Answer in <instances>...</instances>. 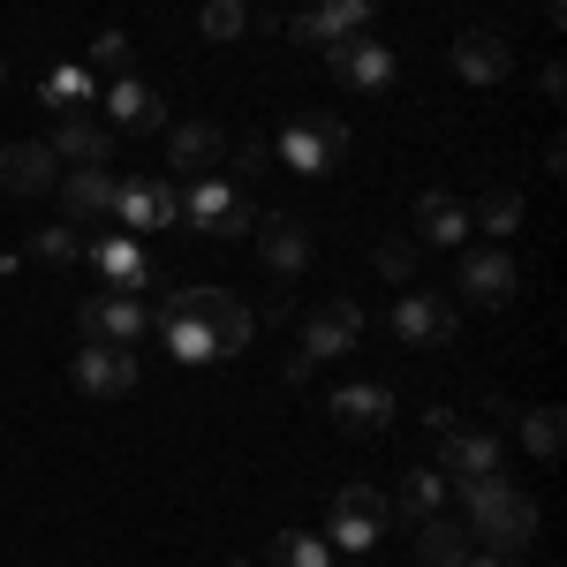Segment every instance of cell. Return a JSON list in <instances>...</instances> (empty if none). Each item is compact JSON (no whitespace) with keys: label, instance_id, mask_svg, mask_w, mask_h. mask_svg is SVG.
<instances>
[{"label":"cell","instance_id":"7a4b0ae2","mask_svg":"<svg viewBox=\"0 0 567 567\" xmlns=\"http://www.w3.org/2000/svg\"><path fill=\"white\" fill-rule=\"evenodd\" d=\"M280 167H296V175H333L341 159H349V122H333V114H296V122H280Z\"/></svg>","mask_w":567,"mask_h":567},{"label":"cell","instance_id":"3957f363","mask_svg":"<svg viewBox=\"0 0 567 567\" xmlns=\"http://www.w3.org/2000/svg\"><path fill=\"white\" fill-rule=\"evenodd\" d=\"M326 69H333L349 91L379 99V91H393V76H401V53H393V45H379L371 31H355V39H333V45H326Z\"/></svg>","mask_w":567,"mask_h":567},{"label":"cell","instance_id":"8d00e7d4","mask_svg":"<svg viewBox=\"0 0 567 567\" xmlns=\"http://www.w3.org/2000/svg\"><path fill=\"white\" fill-rule=\"evenodd\" d=\"M0 84H8V61H0Z\"/></svg>","mask_w":567,"mask_h":567},{"label":"cell","instance_id":"9a60e30c","mask_svg":"<svg viewBox=\"0 0 567 567\" xmlns=\"http://www.w3.org/2000/svg\"><path fill=\"white\" fill-rule=\"evenodd\" d=\"M53 182H61L53 144H0V189L8 197H45Z\"/></svg>","mask_w":567,"mask_h":567},{"label":"cell","instance_id":"7c38bea8","mask_svg":"<svg viewBox=\"0 0 567 567\" xmlns=\"http://www.w3.org/2000/svg\"><path fill=\"white\" fill-rule=\"evenodd\" d=\"M371 16H379V0H318V8H303V16H288V39L333 45V39H355Z\"/></svg>","mask_w":567,"mask_h":567},{"label":"cell","instance_id":"4dcf8cb0","mask_svg":"<svg viewBox=\"0 0 567 567\" xmlns=\"http://www.w3.org/2000/svg\"><path fill=\"white\" fill-rule=\"evenodd\" d=\"M470 227H484V235H515V227H523V189H492L477 213H470Z\"/></svg>","mask_w":567,"mask_h":567},{"label":"cell","instance_id":"ffe728a7","mask_svg":"<svg viewBox=\"0 0 567 567\" xmlns=\"http://www.w3.org/2000/svg\"><path fill=\"white\" fill-rule=\"evenodd\" d=\"M219 159H227V130H219V122H175V130H167V167L213 175Z\"/></svg>","mask_w":567,"mask_h":567},{"label":"cell","instance_id":"83f0119b","mask_svg":"<svg viewBox=\"0 0 567 567\" xmlns=\"http://www.w3.org/2000/svg\"><path fill=\"white\" fill-rule=\"evenodd\" d=\"M386 507H401L409 523H432V515H446V477H439V470H409Z\"/></svg>","mask_w":567,"mask_h":567},{"label":"cell","instance_id":"5bb4252c","mask_svg":"<svg viewBox=\"0 0 567 567\" xmlns=\"http://www.w3.org/2000/svg\"><path fill=\"white\" fill-rule=\"evenodd\" d=\"M507 69H515V45L499 39V31H462L454 39V76L462 84H507Z\"/></svg>","mask_w":567,"mask_h":567},{"label":"cell","instance_id":"8992f818","mask_svg":"<svg viewBox=\"0 0 567 567\" xmlns=\"http://www.w3.org/2000/svg\"><path fill=\"white\" fill-rule=\"evenodd\" d=\"M76 326H84V341H106V349H136L144 333H152V303L144 296H91L84 310H76Z\"/></svg>","mask_w":567,"mask_h":567},{"label":"cell","instance_id":"7402d4cb","mask_svg":"<svg viewBox=\"0 0 567 567\" xmlns=\"http://www.w3.org/2000/svg\"><path fill=\"white\" fill-rule=\"evenodd\" d=\"M99 106H106V122H114V130H136V136L159 130V91L144 84V76H114Z\"/></svg>","mask_w":567,"mask_h":567},{"label":"cell","instance_id":"d6986e66","mask_svg":"<svg viewBox=\"0 0 567 567\" xmlns=\"http://www.w3.org/2000/svg\"><path fill=\"white\" fill-rule=\"evenodd\" d=\"M326 409H333V424H341V432H386L401 401H393V386L363 379V386H341L333 401H326Z\"/></svg>","mask_w":567,"mask_h":567},{"label":"cell","instance_id":"2e32d148","mask_svg":"<svg viewBox=\"0 0 567 567\" xmlns=\"http://www.w3.org/2000/svg\"><path fill=\"white\" fill-rule=\"evenodd\" d=\"M114 182L106 167H69V175L53 182L61 189V219H76V227H91V219H114Z\"/></svg>","mask_w":567,"mask_h":567},{"label":"cell","instance_id":"4316f807","mask_svg":"<svg viewBox=\"0 0 567 567\" xmlns=\"http://www.w3.org/2000/svg\"><path fill=\"white\" fill-rule=\"evenodd\" d=\"M424 537H416V567H462L470 560V529L446 523V515H432V523H416Z\"/></svg>","mask_w":567,"mask_h":567},{"label":"cell","instance_id":"ac0fdd59","mask_svg":"<svg viewBox=\"0 0 567 567\" xmlns=\"http://www.w3.org/2000/svg\"><path fill=\"white\" fill-rule=\"evenodd\" d=\"M53 159H69V167H114V130H106L99 114H61Z\"/></svg>","mask_w":567,"mask_h":567},{"label":"cell","instance_id":"30bf717a","mask_svg":"<svg viewBox=\"0 0 567 567\" xmlns=\"http://www.w3.org/2000/svg\"><path fill=\"white\" fill-rule=\"evenodd\" d=\"M84 258L114 296H144V288H152V258H144L136 235H99V243H84Z\"/></svg>","mask_w":567,"mask_h":567},{"label":"cell","instance_id":"9c48e42d","mask_svg":"<svg viewBox=\"0 0 567 567\" xmlns=\"http://www.w3.org/2000/svg\"><path fill=\"white\" fill-rule=\"evenodd\" d=\"M462 303H477V310H499V303H515V288H523V265L507 258V250H470L462 258Z\"/></svg>","mask_w":567,"mask_h":567},{"label":"cell","instance_id":"484cf974","mask_svg":"<svg viewBox=\"0 0 567 567\" xmlns=\"http://www.w3.org/2000/svg\"><path fill=\"white\" fill-rule=\"evenodd\" d=\"M197 318H205V326H213L219 355H243V349H250V310L235 303V296H227V288H213V296H205V310H197Z\"/></svg>","mask_w":567,"mask_h":567},{"label":"cell","instance_id":"f546056e","mask_svg":"<svg viewBox=\"0 0 567 567\" xmlns=\"http://www.w3.org/2000/svg\"><path fill=\"white\" fill-rule=\"evenodd\" d=\"M272 567H333V545L318 529H280L272 537Z\"/></svg>","mask_w":567,"mask_h":567},{"label":"cell","instance_id":"ba28073f","mask_svg":"<svg viewBox=\"0 0 567 567\" xmlns=\"http://www.w3.org/2000/svg\"><path fill=\"white\" fill-rule=\"evenodd\" d=\"M499 462H507L499 432H477V424H446V432H439V477L470 484V477H492Z\"/></svg>","mask_w":567,"mask_h":567},{"label":"cell","instance_id":"d4e9b609","mask_svg":"<svg viewBox=\"0 0 567 567\" xmlns=\"http://www.w3.org/2000/svg\"><path fill=\"white\" fill-rule=\"evenodd\" d=\"M39 106H53V114H91V106H99V76L69 61V69H53L39 84Z\"/></svg>","mask_w":567,"mask_h":567},{"label":"cell","instance_id":"4fadbf2b","mask_svg":"<svg viewBox=\"0 0 567 567\" xmlns=\"http://www.w3.org/2000/svg\"><path fill=\"white\" fill-rule=\"evenodd\" d=\"M355 341H363V303H349V296H341V303H326L303 326V355H310V363H333V355H349Z\"/></svg>","mask_w":567,"mask_h":567},{"label":"cell","instance_id":"44dd1931","mask_svg":"<svg viewBox=\"0 0 567 567\" xmlns=\"http://www.w3.org/2000/svg\"><path fill=\"white\" fill-rule=\"evenodd\" d=\"M409 227H416V243L454 250V243L470 235V205H462V197H446V189H424V197H416V213H409Z\"/></svg>","mask_w":567,"mask_h":567},{"label":"cell","instance_id":"8fae6325","mask_svg":"<svg viewBox=\"0 0 567 567\" xmlns=\"http://www.w3.org/2000/svg\"><path fill=\"white\" fill-rule=\"evenodd\" d=\"M69 379H76L84 393H99V401H122V393H136V349L84 341V349H76V363H69Z\"/></svg>","mask_w":567,"mask_h":567},{"label":"cell","instance_id":"e0dca14e","mask_svg":"<svg viewBox=\"0 0 567 567\" xmlns=\"http://www.w3.org/2000/svg\"><path fill=\"white\" fill-rule=\"evenodd\" d=\"M250 235H258V258L272 265L280 280H296V272L310 265V227H303L296 213H272V219H258Z\"/></svg>","mask_w":567,"mask_h":567},{"label":"cell","instance_id":"6da1fadb","mask_svg":"<svg viewBox=\"0 0 567 567\" xmlns=\"http://www.w3.org/2000/svg\"><path fill=\"white\" fill-rule=\"evenodd\" d=\"M462 515H470V537H484V545H492V553H507V560H523L529 537H537V499L515 492L499 470L462 484Z\"/></svg>","mask_w":567,"mask_h":567},{"label":"cell","instance_id":"836d02e7","mask_svg":"<svg viewBox=\"0 0 567 567\" xmlns=\"http://www.w3.org/2000/svg\"><path fill=\"white\" fill-rule=\"evenodd\" d=\"M99 69H106V76H130V31H99V39H91V76H99Z\"/></svg>","mask_w":567,"mask_h":567},{"label":"cell","instance_id":"d590c367","mask_svg":"<svg viewBox=\"0 0 567 567\" xmlns=\"http://www.w3.org/2000/svg\"><path fill=\"white\" fill-rule=\"evenodd\" d=\"M462 567H523V560H507V553H484V560H462Z\"/></svg>","mask_w":567,"mask_h":567},{"label":"cell","instance_id":"277c9868","mask_svg":"<svg viewBox=\"0 0 567 567\" xmlns=\"http://www.w3.org/2000/svg\"><path fill=\"white\" fill-rule=\"evenodd\" d=\"M393 507L386 492H371V484H341L333 492V529H326V545H341V553H371L379 537H386Z\"/></svg>","mask_w":567,"mask_h":567},{"label":"cell","instance_id":"d6a6232c","mask_svg":"<svg viewBox=\"0 0 567 567\" xmlns=\"http://www.w3.org/2000/svg\"><path fill=\"white\" fill-rule=\"evenodd\" d=\"M197 23H205V39H213V45H235L243 31H250L243 0H205V16H197Z\"/></svg>","mask_w":567,"mask_h":567},{"label":"cell","instance_id":"52a82bcc","mask_svg":"<svg viewBox=\"0 0 567 567\" xmlns=\"http://www.w3.org/2000/svg\"><path fill=\"white\" fill-rule=\"evenodd\" d=\"M454 326H462V310L446 303V296H432V288H409V296L393 303V341H401V349H446Z\"/></svg>","mask_w":567,"mask_h":567},{"label":"cell","instance_id":"603a6c76","mask_svg":"<svg viewBox=\"0 0 567 567\" xmlns=\"http://www.w3.org/2000/svg\"><path fill=\"white\" fill-rule=\"evenodd\" d=\"M235 205H243V189H227L219 175H197V182H189V197H182V219H189V227H205V235H219Z\"/></svg>","mask_w":567,"mask_h":567},{"label":"cell","instance_id":"cb8c5ba5","mask_svg":"<svg viewBox=\"0 0 567 567\" xmlns=\"http://www.w3.org/2000/svg\"><path fill=\"white\" fill-rule=\"evenodd\" d=\"M159 333H167V349H175V363H213L219 341H213V326L197 318V310H167V318H152Z\"/></svg>","mask_w":567,"mask_h":567},{"label":"cell","instance_id":"f1b7e54d","mask_svg":"<svg viewBox=\"0 0 567 567\" xmlns=\"http://www.w3.org/2000/svg\"><path fill=\"white\" fill-rule=\"evenodd\" d=\"M84 227L76 219H53V227H31V258H45V265H84Z\"/></svg>","mask_w":567,"mask_h":567},{"label":"cell","instance_id":"1f68e13d","mask_svg":"<svg viewBox=\"0 0 567 567\" xmlns=\"http://www.w3.org/2000/svg\"><path fill=\"white\" fill-rule=\"evenodd\" d=\"M560 439H567L560 409H529V416H523V446L537 454V462H560Z\"/></svg>","mask_w":567,"mask_h":567},{"label":"cell","instance_id":"5b68a950","mask_svg":"<svg viewBox=\"0 0 567 567\" xmlns=\"http://www.w3.org/2000/svg\"><path fill=\"white\" fill-rule=\"evenodd\" d=\"M114 219H122V235L144 243L152 227H175V219H182V197L159 175H122V182H114Z\"/></svg>","mask_w":567,"mask_h":567},{"label":"cell","instance_id":"74e56055","mask_svg":"<svg viewBox=\"0 0 567 567\" xmlns=\"http://www.w3.org/2000/svg\"><path fill=\"white\" fill-rule=\"evenodd\" d=\"M235 567H250V560H235Z\"/></svg>","mask_w":567,"mask_h":567},{"label":"cell","instance_id":"e575fe53","mask_svg":"<svg viewBox=\"0 0 567 567\" xmlns=\"http://www.w3.org/2000/svg\"><path fill=\"white\" fill-rule=\"evenodd\" d=\"M379 280L409 288V280H416V243H401V235H393V243H379Z\"/></svg>","mask_w":567,"mask_h":567}]
</instances>
